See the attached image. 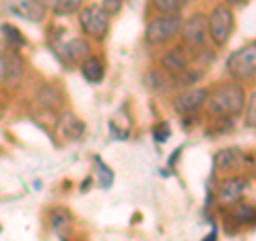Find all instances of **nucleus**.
Returning <instances> with one entry per match:
<instances>
[{"label": "nucleus", "mask_w": 256, "mask_h": 241, "mask_svg": "<svg viewBox=\"0 0 256 241\" xmlns=\"http://www.w3.org/2000/svg\"><path fill=\"white\" fill-rule=\"evenodd\" d=\"M205 107L210 109V114L222 120H233L244 111L246 107V92L237 82L230 84H220L216 90L207 94Z\"/></svg>", "instance_id": "obj_1"}, {"label": "nucleus", "mask_w": 256, "mask_h": 241, "mask_svg": "<svg viewBox=\"0 0 256 241\" xmlns=\"http://www.w3.org/2000/svg\"><path fill=\"white\" fill-rule=\"evenodd\" d=\"M226 73L235 79L237 84H248L254 82L256 75V45L250 41L246 47L237 50L228 56L226 60Z\"/></svg>", "instance_id": "obj_2"}, {"label": "nucleus", "mask_w": 256, "mask_h": 241, "mask_svg": "<svg viewBox=\"0 0 256 241\" xmlns=\"http://www.w3.org/2000/svg\"><path fill=\"white\" fill-rule=\"evenodd\" d=\"M235 30V15L233 9L226 4H218L214 6V11L207 18V34H210V41L218 47H224L230 36H233Z\"/></svg>", "instance_id": "obj_3"}, {"label": "nucleus", "mask_w": 256, "mask_h": 241, "mask_svg": "<svg viewBox=\"0 0 256 241\" xmlns=\"http://www.w3.org/2000/svg\"><path fill=\"white\" fill-rule=\"evenodd\" d=\"M79 26L94 41H105L111 28V15L100 4H88L79 11Z\"/></svg>", "instance_id": "obj_4"}, {"label": "nucleus", "mask_w": 256, "mask_h": 241, "mask_svg": "<svg viewBox=\"0 0 256 241\" xmlns=\"http://www.w3.org/2000/svg\"><path fill=\"white\" fill-rule=\"evenodd\" d=\"M180 28H182L180 13L160 15V18L150 22V26L146 30V41L150 45H166L180 34Z\"/></svg>", "instance_id": "obj_5"}, {"label": "nucleus", "mask_w": 256, "mask_h": 241, "mask_svg": "<svg viewBox=\"0 0 256 241\" xmlns=\"http://www.w3.org/2000/svg\"><path fill=\"white\" fill-rule=\"evenodd\" d=\"M180 34H182V41L190 50H201V47L210 41V34H207V18L203 13H194L190 15L186 22H182V28H180Z\"/></svg>", "instance_id": "obj_6"}, {"label": "nucleus", "mask_w": 256, "mask_h": 241, "mask_svg": "<svg viewBox=\"0 0 256 241\" xmlns=\"http://www.w3.org/2000/svg\"><path fill=\"white\" fill-rule=\"evenodd\" d=\"M2 9L13 18L26 20L30 24H43L47 20V9L36 0H2Z\"/></svg>", "instance_id": "obj_7"}, {"label": "nucleus", "mask_w": 256, "mask_h": 241, "mask_svg": "<svg viewBox=\"0 0 256 241\" xmlns=\"http://www.w3.org/2000/svg\"><path fill=\"white\" fill-rule=\"evenodd\" d=\"M207 94H210V90L207 88H201V86H190L188 90H184L178 98H175V111L182 116H192L196 114L198 109L205 107L207 102Z\"/></svg>", "instance_id": "obj_8"}, {"label": "nucleus", "mask_w": 256, "mask_h": 241, "mask_svg": "<svg viewBox=\"0 0 256 241\" xmlns=\"http://www.w3.org/2000/svg\"><path fill=\"white\" fill-rule=\"evenodd\" d=\"M248 186H250V184H248L246 178H242V175H230V178L222 182L220 192H218V203L222 207H230L233 203L244 198Z\"/></svg>", "instance_id": "obj_9"}, {"label": "nucleus", "mask_w": 256, "mask_h": 241, "mask_svg": "<svg viewBox=\"0 0 256 241\" xmlns=\"http://www.w3.org/2000/svg\"><path fill=\"white\" fill-rule=\"evenodd\" d=\"M160 66H162V73L178 79L184 70L190 66V58H188V54L184 47H173V50H169L162 58H160Z\"/></svg>", "instance_id": "obj_10"}, {"label": "nucleus", "mask_w": 256, "mask_h": 241, "mask_svg": "<svg viewBox=\"0 0 256 241\" xmlns=\"http://www.w3.org/2000/svg\"><path fill=\"white\" fill-rule=\"evenodd\" d=\"M60 54L66 62H84L88 56H92V45L84 36H73L60 45Z\"/></svg>", "instance_id": "obj_11"}, {"label": "nucleus", "mask_w": 256, "mask_h": 241, "mask_svg": "<svg viewBox=\"0 0 256 241\" xmlns=\"http://www.w3.org/2000/svg\"><path fill=\"white\" fill-rule=\"evenodd\" d=\"M86 132V124L79 120L73 111H64L58 120V134L64 136L66 141H77L82 139Z\"/></svg>", "instance_id": "obj_12"}, {"label": "nucleus", "mask_w": 256, "mask_h": 241, "mask_svg": "<svg viewBox=\"0 0 256 241\" xmlns=\"http://www.w3.org/2000/svg\"><path fill=\"white\" fill-rule=\"evenodd\" d=\"M214 164H216V171L218 173L228 175V173L237 171L239 164H242V154H239V150H235V148H224L216 154Z\"/></svg>", "instance_id": "obj_13"}, {"label": "nucleus", "mask_w": 256, "mask_h": 241, "mask_svg": "<svg viewBox=\"0 0 256 241\" xmlns=\"http://www.w3.org/2000/svg\"><path fill=\"white\" fill-rule=\"evenodd\" d=\"M82 75L88 84H100L105 79V64L98 56H88L82 62Z\"/></svg>", "instance_id": "obj_14"}, {"label": "nucleus", "mask_w": 256, "mask_h": 241, "mask_svg": "<svg viewBox=\"0 0 256 241\" xmlns=\"http://www.w3.org/2000/svg\"><path fill=\"white\" fill-rule=\"evenodd\" d=\"M6 60V75H4V84L6 86H18L24 77V62L18 54H9L4 56Z\"/></svg>", "instance_id": "obj_15"}, {"label": "nucleus", "mask_w": 256, "mask_h": 241, "mask_svg": "<svg viewBox=\"0 0 256 241\" xmlns=\"http://www.w3.org/2000/svg\"><path fill=\"white\" fill-rule=\"evenodd\" d=\"M228 216L233 218L235 224H250V222H254V205L246 203L242 198V200H237V203L230 205Z\"/></svg>", "instance_id": "obj_16"}, {"label": "nucleus", "mask_w": 256, "mask_h": 241, "mask_svg": "<svg viewBox=\"0 0 256 241\" xmlns=\"http://www.w3.org/2000/svg\"><path fill=\"white\" fill-rule=\"evenodd\" d=\"M0 32L4 34L2 41H4V45H9V50L18 52L22 47H26V38H24L22 32L15 26H11V24H2V26H0Z\"/></svg>", "instance_id": "obj_17"}, {"label": "nucleus", "mask_w": 256, "mask_h": 241, "mask_svg": "<svg viewBox=\"0 0 256 241\" xmlns=\"http://www.w3.org/2000/svg\"><path fill=\"white\" fill-rule=\"evenodd\" d=\"M50 222H52V226L60 232L62 228H68L70 226L73 218H70V212L68 210H64V207H56V210H52V214H50Z\"/></svg>", "instance_id": "obj_18"}, {"label": "nucleus", "mask_w": 256, "mask_h": 241, "mask_svg": "<svg viewBox=\"0 0 256 241\" xmlns=\"http://www.w3.org/2000/svg\"><path fill=\"white\" fill-rule=\"evenodd\" d=\"M84 2L86 0H56L52 11L56 15H73V13H79L84 9Z\"/></svg>", "instance_id": "obj_19"}, {"label": "nucleus", "mask_w": 256, "mask_h": 241, "mask_svg": "<svg viewBox=\"0 0 256 241\" xmlns=\"http://www.w3.org/2000/svg\"><path fill=\"white\" fill-rule=\"evenodd\" d=\"M94 171H96V178H98V184L102 190H107L114 184V171L100 158H94Z\"/></svg>", "instance_id": "obj_20"}, {"label": "nucleus", "mask_w": 256, "mask_h": 241, "mask_svg": "<svg viewBox=\"0 0 256 241\" xmlns=\"http://www.w3.org/2000/svg\"><path fill=\"white\" fill-rule=\"evenodd\" d=\"M184 2L186 0H152L154 9L160 15H173V13H182L184 9Z\"/></svg>", "instance_id": "obj_21"}, {"label": "nucleus", "mask_w": 256, "mask_h": 241, "mask_svg": "<svg viewBox=\"0 0 256 241\" xmlns=\"http://www.w3.org/2000/svg\"><path fill=\"white\" fill-rule=\"evenodd\" d=\"M246 126L252 128L256 126V100H254V92L250 94V100H248V111H246Z\"/></svg>", "instance_id": "obj_22"}, {"label": "nucleus", "mask_w": 256, "mask_h": 241, "mask_svg": "<svg viewBox=\"0 0 256 241\" xmlns=\"http://www.w3.org/2000/svg\"><path fill=\"white\" fill-rule=\"evenodd\" d=\"M122 4H124V0H100V6H102V9H105L109 15L118 13L120 9H122Z\"/></svg>", "instance_id": "obj_23"}, {"label": "nucleus", "mask_w": 256, "mask_h": 241, "mask_svg": "<svg viewBox=\"0 0 256 241\" xmlns=\"http://www.w3.org/2000/svg\"><path fill=\"white\" fill-rule=\"evenodd\" d=\"M4 75H6V60L4 56H0V86L4 84Z\"/></svg>", "instance_id": "obj_24"}, {"label": "nucleus", "mask_w": 256, "mask_h": 241, "mask_svg": "<svg viewBox=\"0 0 256 241\" xmlns=\"http://www.w3.org/2000/svg\"><path fill=\"white\" fill-rule=\"evenodd\" d=\"M38 4H43L45 9H54V4H56V0H36Z\"/></svg>", "instance_id": "obj_25"}, {"label": "nucleus", "mask_w": 256, "mask_h": 241, "mask_svg": "<svg viewBox=\"0 0 256 241\" xmlns=\"http://www.w3.org/2000/svg\"><path fill=\"white\" fill-rule=\"evenodd\" d=\"M4 47H6V45H4V41H2V36H0V56H2V52H4Z\"/></svg>", "instance_id": "obj_26"}]
</instances>
